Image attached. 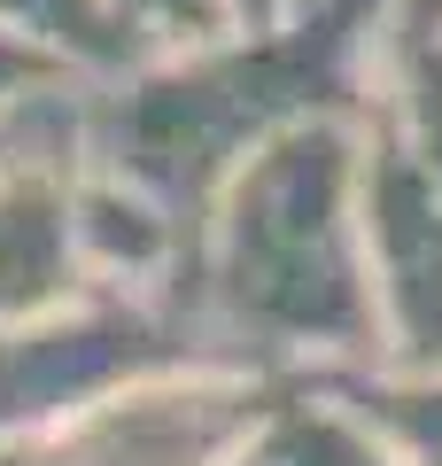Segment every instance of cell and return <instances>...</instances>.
<instances>
[{"instance_id":"1","label":"cell","mask_w":442,"mask_h":466,"mask_svg":"<svg viewBox=\"0 0 442 466\" xmlns=\"http://www.w3.org/2000/svg\"><path fill=\"white\" fill-rule=\"evenodd\" d=\"M179 303L210 358L279 381L373 366L365 116H318L217 187L186 233Z\"/></svg>"},{"instance_id":"2","label":"cell","mask_w":442,"mask_h":466,"mask_svg":"<svg viewBox=\"0 0 442 466\" xmlns=\"http://www.w3.org/2000/svg\"><path fill=\"white\" fill-rule=\"evenodd\" d=\"M380 24L388 0H287L195 47H156L78 86V156L195 233L248 156L318 116H365Z\"/></svg>"},{"instance_id":"3","label":"cell","mask_w":442,"mask_h":466,"mask_svg":"<svg viewBox=\"0 0 442 466\" xmlns=\"http://www.w3.org/2000/svg\"><path fill=\"white\" fill-rule=\"evenodd\" d=\"M279 373H256L241 358L186 350L164 366H140L132 381L101 389L47 435L8 451L16 466H233L264 404L279 397Z\"/></svg>"},{"instance_id":"4","label":"cell","mask_w":442,"mask_h":466,"mask_svg":"<svg viewBox=\"0 0 442 466\" xmlns=\"http://www.w3.org/2000/svg\"><path fill=\"white\" fill-rule=\"evenodd\" d=\"M186 350L202 342L186 327V303L164 288H109L70 311L0 327V451H24L55 420L94 404L101 389L132 381L140 366L186 358Z\"/></svg>"},{"instance_id":"5","label":"cell","mask_w":442,"mask_h":466,"mask_svg":"<svg viewBox=\"0 0 442 466\" xmlns=\"http://www.w3.org/2000/svg\"><path fill=\"white\" fill-rule=\"evenodd\" d=\"M109 296L78 218V86L47 109L32 148L0 171V327Z\"/></svg>"},{"instance_id":"6","label":"cell","mask_w":442,"mask_h":466,"mask_svg":"<svg viewBox=\"0 0 442 466\" xmlns=\"http://www.w3.org/2000/svg\"><path fill=\"white\" fill-rule=\"evenodd\" d=\"M365 265L388 373H442V187L365 116Z\"/></svg>"},{"instance_id":"7","label":"cell","mask_w":442,"mask_h":466,"mask_svg":"<svg viewBox=\"0 0 442 466\" xmlns=\"http://www.w3.org/2000/svg\"><path fill=\"white\" fill-rule=\"evenodd\" d=\"M365 116L442 187V24L427 0H388Z\"/></svg>"},{"instance_id":"8","label":"cell","mask_w":442,"mask_h":466,"mask_svg":"<svg viewBox=\"0 0 442 466\" xmlns=\"http://www.w3.org/2000/svg\"><path fill=\"white\" fill-rule=\"evenodd\" d=\"M233 466H396V451L342 397V381L318 373V381H287L264 404V420L233 451Z\"/></svg>"},{"instance_id":"9","label":"cell","mask_w":442,"mask_h":466,"mask_svg":"<svg viewBox=\"0 0 442 466\" xmlns=\"http://www.w3.org/2000/svg\"><path fill=\"white\" fill-rule=\"evenodd\" d=\"M326 381H342V397L380 428L396 466H442V373L357 366V373H326Z\"/></svg>"},{"instance_id":"10","label":"cell","mask_w":442,"mask_h":466,"mask_svg":"<svg viewBox=\"0 0 442 466\" xmlns=\"http://www.w3.org/2000/svg\"><path fill=\"white\" fill-rule=\"evenodd\" d=\"M109 16L156 55V47H195V39L233 32L241 24V0H109Z\"/></svg>"},{"instance_id":"11","label":"cell","mask_w":442,"mask_h":466,"mask_svg":"<svg viewBox=\"0 0 442 466\" xmlns=\"http://www.w3.org/2000/svg\"><path fill=\"white\" fill-rule=\"evenodd\" d=\"M63 86H85L63 55H47L39 39H24L16 24H0V116H16L24 101H47Z\"/></svg>"},{"instance_id":"12","label":"cell","mask_w":442,"mask_h":466,"mask_svg":"<svg viewBox=\"0 0 442 466\" xmlns=\"http://www.w3.org/2000/svg\"><path fill=\"white\" fill-rule=\"evenodd\" d=\"M63 94H70V86H63ZM63 94H47V101H24L16 116H0V171L16 164L24 148H32V133H39V125H47V109H55V101H63Z\"/></svg>"},{"instance_id":"13","label":"cell","mask_w":442,"mask_h":466,"mask_svg":"<svg viewBox=\"0 0 442 466\" xmlns=\"http://www.w3.org/2000/svg\"><path fill=\"white\" fill-rule=\"evenodd\" d=\"M279 8H287V0H241V24L248 16H279Z\"/></svg>"},{"instance_id":"14","label":"cell","mask_w":442,"mask_h":466,"mask_svg":"<svg viewBox=\"0 0 442 466\" xmlns=\"http://www.w3.org/2000/svg\"><path fill=\"white\" fill-rule=\"evenodd\" d=\"M0 466H16V459H8V451H0Z\"/></svg>"}]
</instances>
